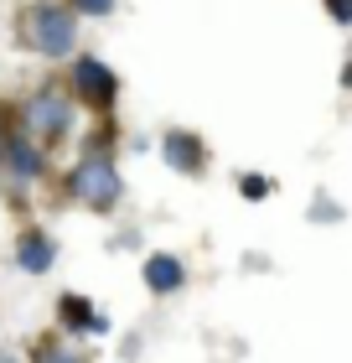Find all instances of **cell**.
I'll list each match as a JSON object with an SVG mask.
<instances>
[{
  "label": "cell",
  "instance_id": "cell-11",
  "mask_svg": "<svg viewBox=\"0 0 352 363\" xmlns=\"http://www.w3.org/2000/svg\"><path fill=\"white\" fill-rule=\"evenodd\" d=\"M78 6L89 11V16H109V11H114V0H78Z\"/></svg>",
  "mask_w": 352,
  "mask_h": 363
},
{
  "label": "cell",
  "instance_id": "cell-1",
  "mask_svg": "<svg viewBox=\"0 0 352 363\" xmlns=\"http://www.w3.org/2000/svg\"><path fill=\"white\" fill-rule=\"evenodd\" d=\"M73 37H78V26H73V16H68V11H57V6H37V11H31V21H26V42L37 47V52L62 57V52H73Z\"/></svg>",
  "mask_w": 352,
  "mask_h": 363
},
{
  "label": "cell",
  "instance_id": "cell-10",
  "mask_svg": "<svg viewBox=\"0 0 352 363\" xmlns=\"http://www.w3.org/2000/svg\"><path fill=\"white\" fill-rule=\"evenodd\" d=\"M327 6H331V16H337L342 26H352V0H327Z\"/></svg>",
  "mask_w": 352,
  "mask_h": 363
},
{
  "label": "cell",
  "instance_id": "cell-7",
  "mask_svg": "<svg viewBox=\"0 0 352 363\" xmlns=\"http://www.w3.org/2000/svg\"><path fill=\"white\" fill-rule=\"evenodd\" d=\"M166 161L181 167V172H197V167H203V145H197L192 135H171V140H166Z\"/></svg>",
  "mask_w": 352,
  "mask_h": 363
},
{
  "label": "cell",
  "instance_id": "cell-2",
  "mask_svg": "<svg viewBox=\"0 0 352 363\" xmlns=\"http://www.w3.org/2000/svg\"><path fill=\"white\" fill-rule=\"evenodd\" d=\"M73 187H78V197L89 208H114V203H120V177H114V167H109L104 156L83 161L78 177H73Z\"/></svg>",
  "mask_w": 352,
  "mask_h": 363
},
{
  "label": "cell",
  "instance_id": "cell-3",
  "mask_svg": "<svg viewBox=\"0 0 352 363\" xmlns=\"http://www.w3.org/2000/svg\"><path fill=\"white\" fill-rule=\"evenodd\" d=\"M68 120H73L68 99H57V94H37V99H31V130H37V135L57 140L62 130H68Z\"/></svg>",
  "mask_w": 352,
  "mask_h": 363
},
{
  "label": "cell",
  "instance_id": "cell-5",
  "mask_svg": "<svg viewBox=\"0 0 352 363\" xmlns=\"http://www.w3.org/2000/svg\"><path fill=\"white\" fill-rule=\"evenodd\" d=\"M52 239H47V234H37V228H31V234L21 239V244H16V259H21V270H47V265H52Z\"/></svg>",
  "mask_w": 352,
  "mask_h": 363
},
{
  "label": "cell",
  "instance_id": "cell-6",
  "mask_svg": "<svg viewBox=\"0 0 352 363\" xmlns=\"http://www.w3.org/2000/svg\"><path fill=\"white\" fill-rule=\"evenodd\" d=\"M145 280H150V291H176L181 286V259H171V255H156V259H150V265H145Z\"/></svg>",
  "mask_w": 352,
  "mask_h": 363
},
{
  "label": "cell",
  "instance_id": "cell-8",
  "mask_svg": "<svg viewBox=\"0 0 352 363\" xmlns=\"http://www.w3.org/2000/svg\"><path fill=\"white\" fill-rule=\"evenodd\" d=\"M11 167L21 172V177H37V172H42V156H37V145L16 140V145H11Z\"/></svg>",
  "mask_w": 352,
  "mask_h": 363
},
{
  "label": "cell",
  "instance_id": "cell-4",
  "mask_svg": "<svg viewBox=\"0 0 352 363\" xmlns=\"http://www.w3.org/2000/svg\"><path fill=\"white\" fill-rule=\"evenodd\" d=\"M73 78H78V94L89 99V104H109V99H114V89H120V84H114V73H109L98 57H83Z\"/></svg>",
  "mask_w": 352,
  "mask_h": 363
},
{
  "label": "cell",
  "instance_id": "cell-9",
  "mask_svg": "<svg viewBox=\"0 0 352 363\" xmlns=\"http://www.w3.org/2000/svg\"><path fill=\"white\" fill-rule=\"evenodd\" d=\"M264 192H270V182H264V177H244V197H264Z\"/></svg>",
  "mask_w": 352,
  "mask_h": 363
}]
</instances>
